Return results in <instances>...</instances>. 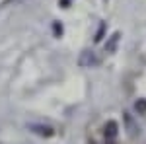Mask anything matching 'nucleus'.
<instances>
[{
	"label": "nucleus",
	"mask_w": 146,
	"mask_h": 144,
	"mask_svg": "<svg viewBox=\"0 0 146 144\" xmlns=\"http://www.w3.org/2000/svg\"><path fill=\"white\" fill-rule=\"evenodd\" d=\"M78 64L82 68H92V66H96V64H100V58H98V55H96L94 51L86 49V51H82V53H80Z\"/></svg>",
	"instance_id": "1"
},
{
	"label": "nucleus",
	"mask_w": 146,
	"mask_h": 144,
	"mask_svg": "<svg viewBox=\"0 0 146 144\" xmlns=\"http://www.w3.org/2000/svg\"><path fill=\"white\" fill-rule=\"evenodd\" d=\"M29 131L35 134H39V136H45V138H51L55 131H53V127H49V125H37V123H31L29 125Z\"/></svg>",
	"instance_id": "2"
},
{
	"label": "nucleus",
	"mask_w": 146,
	"mask_h": 144,
	"mask_svg": "<svg viewBox=\"0 0 146 144\" xmlns=\"http://www.w3.org/2000/svg\"><path fill=\"white\" fill-rule=\"evenodd\" d=\"M115 136H117V123H115V121H109L107 125H105V138L113 140Z\"/></svg>",
	"instance_id": "3"
},
{
	"label": "nucleus",
	"mask_w": 146,
	"mask_h": 144,
	"mask_svg": "<svg viewBox=\"0 0 146 144\" xmlns=\"http://www.w3.org/2000/svg\"><path fill=\"white\" fill-rule=\"evenodd\" d=\"M119 37H121V33H113V35H111L109 43L105 45V51H107V53H113V51H115V47H117V41H119Z\"/></svg>",
	"instance_id": "4"
},
{
	"label": "nucleus",
	"mask_w": 146,
	"mask_h": 144,
	"mask_svg": "<svg viewBox=\"0 0 146 144\" xmlns=\"http://www.w3.org/2000/svg\"><path fill=\"white\" fill-rule=\"evenodd\" d=\"M125 123H127V127H129V134H131V136H136V127H135V123H133V119H131L129 113H125Z\"/></svg>",
	"instance_id": "5"
},
{
	"label": "nucleus",
	"mask_w": 146,
	"mask_h": 144,
	"mask_svg": "<svg viewBox=\"0 0 146 144\" xmlns=\"http://www.w3.org/2000/svg\"><path fill=\"white\" fill-rule=\"evenodd\" d=\"M135 109L138 111V113H146V100H138L135 103Z\"/></svg>",
	"instance_id": "6"
},
{
	"label": "nucleus",
	"mask_w": 146,
	"mask_h": 144,
	"mask_svg": "<svg viewBox=\"0 0 146 144\" xmlns=\"http://www.w3.org/2000/svg\"><path fill=\"white\" fill-rule=\"evenodd\" d=\"M53 29H55V35H62V25H60L58 22L53 23Z\"/></svg>",
	"instance_id": "7"
},
{
	"label": "nucleus",
	"mask_w": 146,
	"mask_h": 144,
	"mask_svg": "<svg viewBox=\"0 0 146 144\" xmlns=\"http://www.w3.org/2000/svg\"><path fill=\"white\" fill-rule=\"evenodd\" d=\"M103 29H105V25L101 23V25H100V31H98V35H96V41H101V37H103Z\"/></svg>",
	"instance_id": "8"
},
{
	"label": "nucleus",
	"mask_w": 146,
	"mask_h": 144,
	"mask_svg": "<svg viewBox=\"0 0 146 144\" xmlns=\"http://www.w3.org/2000/svg\"><path fill=\"white\" fill-rule=\"evenodd\" d=\"M60 6L62 8H68V0H60Z\"/></svg>",
	"instance_id": "9"
},
{
	"label": "nucleus",
	"mask_w": 146,
	"mask_h": 144,
	"mask_svg": "<svg viewBox=\"0 0 146 144\" xmlns=\"http://www.w3.org/2000/svg\"><path fill=\"white\" fill-rule=\"evenodd\" d=\"M6 2H10V0H6Z\"/></svg>",
	"instance_id": "10"
}]
</instances>
